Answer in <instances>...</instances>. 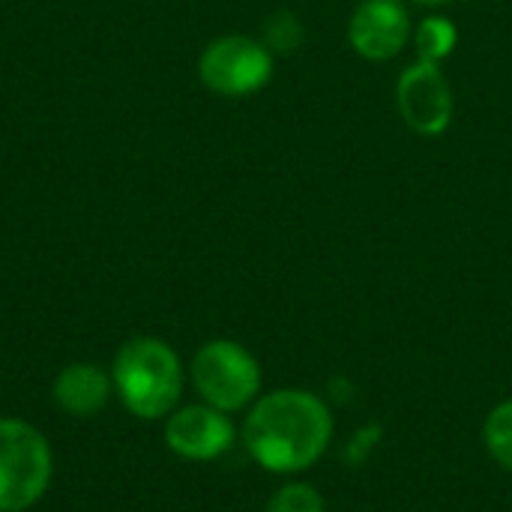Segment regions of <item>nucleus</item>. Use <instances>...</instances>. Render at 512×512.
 <instances>
[{
    "mask_svg": "<svg viewBox=\"0 0 512 512\" xmlns=\"http://www.w3.org/2000/svg\"><path fill=\"white\" fill-rule=\"evenodd\" d=\"M414 45H417V60H429V63H441L453 54L456 42H459V30L450 18L444 15H429L417 24L414 30Z\"/></svg>",
    "mask_w": 512,
    "mask_h": 512,
    "instance_id": "10",
    "label": "nucleus"
},
{
    "mask_svg": "<svg viewBox=\"0 0 512 512\" xmlns=\"http://www.w3.org/2000/svg\"><path fill=\"white\" fill-rule=\"evenodd\" d=\"M234 441H237V426L231 414L207 402L174 408L165 417V444L174 456L186 462H213L225 456L234 447Z\"/></svg>",
    "mask_w": 512,
    "mask_h": 512,
    "instance_id": "7",
    "label": "nucleus"
},
{
    "mask_svg": "<svg viewBox=\"0 0 512 512\" xmlns=\"http://www.w3.org/2000/svg\"><path fill=\"white\" fill-rule=\"evenodd\" d=\"M411 3L426 6V9H441V6H447V3H453V0H411Z\"/></svg>",
    "mask_w": 512,
    "mask_h": 512,
    "instance_id": "14",
    "label": "nucleus"
},
{
    "mask_svg": "<svg viewBox=\"0 0 512 512\" xmlns=\"http://www.w3.org/2000/svg\"><path fill=\"white\" fill-rule=\"evenodd\" d=\"M330 405L303 387H282L258 396L243 420V447L270 474L294 477L321 462L333 444Z\"/></svg>",
    "mask_w": 512,
    "mask_h": 512,
    "instance_id": "1",
    "label": "nucleus"
},
{
    "mask_svg": "<svg viewBox=\"0 0 512 512\" xmlns=\"http://www.w3.org/2000/svg\"><path fill=\"white\" fill-rule=\"evenodd\" d=\"M396 105L408 129L417 135L435 138L444 135L453 123V87L441 72V63L414 60L402 69L396 81Z\"/></svg>",
    "mask_w": 512,
    "mask_h": 512,
    "instance_id": "6",
    "label": "nucleus"
},
{
    "mask_svg": "<svg viewBox=\"0 0 512 512\" xmlns=\"http://www.w3.org/2000/svg\"><path fill=\"white\" fill-rule=\"evenodd\" d=\"M264 512H327V504H324V495L312 483L291 480L273 492Z\"/></svg>",
    "mask_w": 512,
    "mask_h": 512,
    "instance_id": "13",
    "label": "nucleus"
},
{
    "mask_svg": "<svg viewBox=\"0 0 512 512\" xmlns=\"http://www.w3.org/2000/svg\"><path fill=\"white\" fill-rule=\"evenodd\" d=\"M483 444L489 456L512 474V399L498 402L483 423Z\"/></svg>",
    "mask_w": 512,
    "mask_h": 512,
    "instance_id": "11",
    "label": "nucleus"
},
{
    "mask_svg": "<svg viewBox=\"0 0 512 512\" xmlns=\"http://www.w3.org/2000/svg\"><path fill=\"white\" fill-rule=\"evenodd\" d=\"M414 24L402 0H360L348 21V42L366 60H390L411 42Z\"/></svg>",
    "mask_w": 512,
    "mask_h": 512,
    "instance_id": "8",
    "label": "nucleus"
},
{
    "mask_svg": "<svg viewBox=\"0 0 512 512\" xmlns=\"http://www.w3.org/2000/svg\"><path fill=\"white\" fill-rule=\"evenodd\" d=\"M54 456L48 438L15 417H0V512L36 507L51 486Z\"/></svg>",
    "mask_w": 512,
    "mask_h": 512,
    "instance_id": "3",
    "label": "nucleus"
},
{
    "mask_svg": "<svg viewBox=\"0 0 512 512\" xmlns=\"http://www.w3.org/2000/svg\"><path fill=\"white\" fill-rule=\"evenodd\" d=\"M201 84L225 99H243L264 90L273 78L270 48L246 33H228L213 39L198 57Z\"/></svg>",
    "mask_w": 512,
    "mask_h": 512,
    "instance_id": "5",
    "label": "nucleus"
},
{
    "mask_svg": "<svg viewBox=\"0 0 512 512\" xmlns=\"http://www.w3.org/2000/svg\"><path fill=\"white\" fill-rule=\"evenodd\" d=\"M261 42L270 48L273 57H276V54H294V51H300L303 42H306V27H303V21H300L294 12L279 9V12H273V15L267 18V24H264V39H261Z\"/></svg>",
    "mask_w": 512,
    "mask_h": 512,
    "instance_id": "12",
    "label": "nucleus"
},
{
    "mask_svg": "<svg viewBox=\"0 0 512 512\" xmlns=\"http://www.w3.org/2000/svg\"><path fill=\"white\" fill-rule=\"evenodd\" d=\"M111 381L132 417L165 420L180 405L186 372L177 351L165 339L135 336L117 348Z\"/></svg>",
    "mask_w": 512,
    "mask_h": 512,
    "instance_id": "2",
    "label": "nucleus"
},
{
    "mask_svg": "<svg viewBox=\"0 0 512 512\" xmlns=\"http://www.w3.org/2000/svg\"><path fill=\"white\" fill-rule=\"evenodd\" d=\"M189 378L201 402L237 414L261 396V363L234 339L204 342L189 366Z\"/></svg>",
    "mask_w": 512,
    "mask_h": 512,
    "instance_id": "4",
    "label": "nucleus"
},
{
    "mask_svg": "<svg viewBox=\"0 0 512 512\" xmlns=\"http://www.w3.org/2000/svg\"><path fill=\"white\" fill-rule=\"evenodd\" d=\"M51 393L60 411L72 417H93L108 405L114 393V381H111V372H105L102 366L69 363L66 369L57 372Z\"/></svg>",
    "mask_w": 512,
    "mask_h": 512,
    "instance_id": "9",
    "label": "nucleus"
}]
</instances>
